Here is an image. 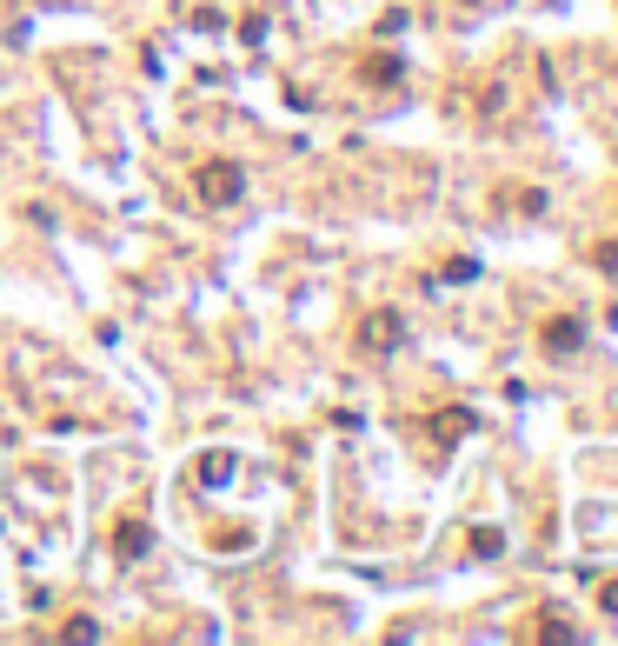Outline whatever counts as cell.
<instances>
[{
	"instance_id": "2",
	"label": "cell",
	"mask_w": 618,
	"mask_h": 646,
	"mask_svg": "<svg viewBox=\"0 0 618 646\" xmlns=\"http://www.w3.org/2000/svg\"><path fill=\"white\" fill-rule=\"evenodd\" d=\"M399 341H406V320H399L393 307H380V313L360 320V347H366V354H393Z\"/></svg>"
},
{
	"instance_id": "11",
	"label": "cell",
	"mask_w": 618,
	"mask_h": 646,
	"mask_svg": "<svg viewBox=\"0 0 618 646\" xmlns=\"http://www.w3.org/2000/svg\"><path fill=\"white\" fill-rule=\"evenodd\" d=\"M598 607H605V613L618 620V580H605V587H598Z\"/></svg>"
},
{
	"instance_id": "5",
	"label": "cell",
	"mask_w": 618,
	"mask_h": 646,
	"mask_svg": "<svg viewBox=\"0 0 618 646\" xmlns=\"http://www.w3.org/2000/svg\"><path fill=\"white\" fill-rule=\"evenodd\" d=\"M240 473V460L226 453V447H213V453H200V466H194V480L200 487H226V480Z\"/></svg>"
},
{
	"instance_id": "7",
	"label": "cell",
	"mask_w": 618,
	"mask_h": 646,
	"mask_svg": "<svg viewBox=\"0 0 618 646\" xmlns=\"http://www.w3.org/2000/svg\"><path fill=\"white\" fill-rule=\"evenodd\" d=\"M539 639H579V626L572 620H539Z\"/></svg>"
},
{
	"instance_id": "4",
	"label": "cell",
	"mask_w": 618,
	"mask_h": 646,
	"mask_svg": "<svg viewBox=\"0 0 618 646\" xmlns=\"http://www.w3.org/2000/svg\"><path fill=\"white\" fill-rule=\"evenodd\" d=\"M114 553H120V560H147V553H153V527H147V520H120V527H114Z\"/></svg>"
},
{
	"instance_id": "9",
	"label": "cell",
	"mask_w": 618,
	"mask_h": 646,
	"mask_svg": "<svg viewBox=\"0 0 618 646\" xmlns=\"http://www.w3.org/2000/svg\"><path fill=\"white\" fill-rule=\"evenodd\" d=\"M366 80H380V88H386V80H399V60H366Z\"/></svg>"
},
{
	"instance_id": "8",
	"label": "cell",
	"mask_w": 618,
	"mask_h": 646,
	"mask_svg": "<svg viewBox=\"0 0 618 646\" xmlns=\"http://www.w3.org/2000/svg\"><path fill=\"white\" fill-rule=\"evenodd\" d=\"M60 633H67V639H101V620H67Z\"/></svg>"
},
{
	"instance_id": "1",
	"label": "cell",
	"mask_w": 618,
	"mask_h": 646,
	"mask_svg": "<svg viewBox=\"0 0 618 646\" xmlns=\"http://www.w3.org/2000/svg\"><path fill=\"white\" fill-rule=\"evenodd\" d=\"M194 194H200V207H233L246 194V168H240V160H200Z\"/></svg>"
},
{
	"instance_id": "10",
	"label": "cell",
	"mask_w": 618,
	"mask_h": 646,
	"mask_svg": "<svg viewBox=\"0 0 618 646\" xmlns=\"http://www.w3.org/2000/svg\"><path fill=\"white\" fill-rule=\"evenodd\" d=\"M592 261H598L605 274H618V240H605V247H592Z\"/></svg>"
},
{
	"instance_id": "6",
	"label": "cell",
	"mask_w": 618,
	"mask_h": 646,
	"mask_svg": "<svg viewBox=\"0 0 618 646\" xmlns=\"http://www.w3.org/2000/svg\"><path fill=\"white\" fill-rule=\"evenodd\" d=\"M499 553H505V533L499 527H479L473 533V560H499Z\"/></svg>"
},
{
	"instance_id": "3",
	"label": "cell",
	"mask_w": 618,
	"mask_h": 646,
	"mask_svg": "<svg viewBox=\"0 0 618 646\" xmlns=\"http://www.w3.org/2000/svg\"><path fill=\"white\" fill-rule=\"evenodd\" d=\"M539 347H546V354H559V360H572V354L585 347V320H572V313L546 320V327H539Z\"/></svg>"
}]
</instances>
